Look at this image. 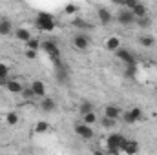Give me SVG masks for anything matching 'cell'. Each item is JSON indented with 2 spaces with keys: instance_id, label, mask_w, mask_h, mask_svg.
<instances>
[{
  "instance_id": "cell-3",
  "label": "cell",
  "mask_w": 157,
  "mask_h": 155,
  "mask_svg": "<svg viewBox=\"0 0 157 155\" xmlns=\"http://www.w3.org/2000/svg\"><path fill=\"white\" fill-rule=\"evenodd\" d=\"M42 47H44V51L48 53V57L51 59V62H53L57 68H62V62H60V51H59L57 44L51 42V40H46V42H42Z\"/></svg>"
},
{
  "instance_id": "cell-17",
  "label": "cell",
  "mask_w": 157,
  "mask_h": 155,
  "mask_svg": "<svg viewBox=\"0 0 157 155\" xmlns=\"http://www.w3.org/2000/svg\"><path fill=\"white\" fill-rule=\"evenodd\" d=\"M15 37L20 40V42H24V44H26L28 40L31 39V33H29V29H26V28H18V29L15 31Z\"/></svg>"
},
{
  "instance_id": "cell-26",
  "label": "cell",
  "mask_w": 157,
  "mask_h": 155,
  "mask_svg": "<svg viewBox=\"0 0 157 155\" xmlns=\"http://www.w3.org/2000/svg\"><path fill=\"white\" fill-rule=\"evenodd\" d=\"M20 95H22V97H24L26 100H33V99H35V93L31 91V88H24Z\"/></svg>"
},
{
  "instance_id": "cell-5",
  "label": "cell",
  "mask_w": 157,
  "mask_h": 155,
  "mask_svg": "<svg viewBox=\"0 0 157 155\" xmlns=\"http://www.w3.org/2000/svg\"><path fill=\"white\" fill-rule=\"evenodd\" d=\"M122 120L126 124H135V122L143 120V110L141 108H132L130 112H124L122 113Z\"/></svg>"
},
{
  "instance_id": "cell-18",
  "label": "cell",
  "mask_w": 157,
  "mask_h": 155,
  "mask_svg": "<svg viewBox=\"0 0 157 155\" xmlns=\"http://www.w3.org/2000/svg\"><path fill=\"white\" fill-rule=\"evenodd\" d=\"M9 68H7V64H4V62H0V86H6V82L9 80Z\"/></svg>"
},
{
  "instance_id": "cell-32",
  "label": "cell",
  "mask_w": 157,
  "mask_h": 155,
  "mask_svg": "<svg viewBox=\"0 0 157 155\" xmlns=\"http://www.w3.org/2000/svg\"><path fill=\"white\" fill-rule=\"evenodd\" d=\"M26 57H28V59H35V57H37V51H29V49H28V51H26Z\"/></svg>"
},
{
  "instance_id": "cell-1",
  "label": "cell",
  "mask_w": 157,
  "mask_h": 155,
  "mask_svg": "<svg viewBox=\"0 0 157 155\" xmlns=\"http://www.w3.org/2000/svg\"><path fill=\"white\" fill-rule=\"evenodd\" d=\"M126 141H128V139H126L124 135H121V133H112V135H108V137H106V152H110V153H113V155H121L124 144H126Z\"/></svg>"
},
{
  "instance_id": "cell-29",
  "label": "cell",
  "mask_w": 157,
  "mask_h": 155,
  "mask_svg": "<svg viewBox=\"0 0 157 155\" xmlns=\"http://www.w3.org/2000/svg\"><path fill=\"white\" fill-rule=\"evenodd\" d=\"M78 7L75 6V4H68L66 7H64V13H68V15H73V13H77Z\"/></svg>"
},
{
  "instance_id": "cell-30",
  "label": "cell",
  "mask_w": 157,
  "mask_h": 155,
  "mask_svg": "<svg viewBox=\"0 0 157 155\" xmlns=\"http://www.w3.org/2000/svg\"><path fill=\"white\" fill-rule=\"evenodd\" d=\"M135 22H137V24H139L141 28H146V26H150V24H152V20H150L148 17H144V18H137Z\"/></svg>"
},
{
  "instance_id": "cell-8",
  "label": "cell",
  "mask_w": 157,
  "mask_h": 155,
  "mask_svg": "<svg viewBox=\"0 0 157 155\" xmlns=\"http://www.w3.org/2000/svg\"><path fill=\"white\" fill-rule=\"evenodd\" d=\"M55 108H57L55 99H51V97H44V99H42V102H40V110H42L44 113H51V112H55Z\"/></svg>"
},
{
  "instance_id": "cell-14",
  "label": "cell",
  "mask_w": 157,
  "mask_h": 155,
  "mask_svg": "<svg viewBox=\"0 0 157 155\" xmlns=\"http://www.w3.org/2000/svg\"><path fill=\"white\" fill-rule=\"evenodd\" d=\"M130 11L133 13V17H135V18H144V17H148L146 6H144V4H141V2H137V4L130 9Z\"/></svg>"
},
{
  "instance_id": "cell-27",
  "label": "cell",
  "mask_w": 157,
  "mask_h": 155,
  "mask_svg": "<svg viewBox=\"0 0 157 155\" xmlns=\"http://www.w3.org/2000/svg\"><path fill=\"white\" fill-rule=\"evenodd\" d=\"M101 124H102V128H113L115 126V120H112V119H108V117H102V120H101Z\"/></svg>"
},
{
  "instance_id": "cell-7",
  "label": "cell",
  "mask_w": 157,
  "mask_h": 155,
  "mask_svg": "<svg viewBox=\"0 0 157 155\" xmlns=\"http://www.w3.org/2000/svg\"><path fill=\"white\" fill-rule=\"evenodd\" d=\"M117 20L122 24V26H132V24H135V17H133V13L132 11H128V9H122V11H119L117 15Z\"/></svg>"
},
{
  "instance_id": "cell-2",
  "label": "cell",
  "mask_w": 157,
  "mask_h": 155,
  "mask_svg": "<svg viewBox=\"0 0 157 155\" xmlns=\"http://www.w3.org/2000/svg\"><path fill=\"white\" fill-rule=\"evenodd\" d=\"M35 26L39 28L40 31H53L55 29V26H57V22H55V18H53V15H49V13H40L39 17L35 18Z\"/></svg>"
},
{
  "instance_id": "cell-13",
  "label": "cell",
  "mask_w": 157,
  "mask_h": 155,
  "mask_svg": "<svg viewBox=\"0 0 157 155\" xmlns=\"http://www.w3.org/2000/svg\"><path fill=\"white\" fill-rule=\"evenodd\" d=\"M124 155H137L139 153V142L137 141H126L124 148H122Z\"/></svg>"
},
{
  "instance_id": "cell-11",
  "label": "cell",
  "mask_w": 157,
  "mask_h": 155,
  "mask_svg": "<svg viewBox=\"0 0 157 155\" xmlns=\"http://www.w3.org/2000/svg\"><path fill=\"white\" fill-rule=\"evenodd\" d=\"M6 89H7L9 93H13V95H20L22 89H24V86H22V82H18V80H7V82H6Z\"/></svg>"
},
{
  "instance_id": "cell-10",
  "label": "cell",
  "mask_w": 157,
  "mask_h": 155,
  "mask_svg": "<svg viewBox=\"0 0 157 155\" xmlns=\"http://www.w3.org/2000/svg\"><path fill=\"white\" fill-rule=\"evenodd\" d=\"M90 46V39L86 37V35H82V33H78L73 37V47L75 49H86Z\"/></svg>"
},
{
  "instance_id": "cell-9",
  "label": "cell",
  "mask_w": 157,
  "mask_h": 155,
  "mask_svg": "<svg viewBox=\"0 0 157 155\" xmlns=\"http://www.w3.org/2000/svg\"><path fill=\"white\" fill-rule=\"evenodd\" d=\"M29 88H31V91L35 93V97H42V99L46 97V84H44L42 80H33Z\"/></svg>"
},
{
  "instance_id": "cell-31",
  "label": "cell",
  "mask_w": 157,
  "mask_h": 155,
  "mask_svg": "<svg viewBox=\"0 0 157 155\" xmlns=\"http://www.w3.org/2000/svg\"><path fill=\"white\" fill-rule=\"evenodd\" d=\"M73 24L78 26V28H84V26H86V22H84V20H80V18H75V20H73Z\"/></svg>"
},
{
  "instance_id": "cell-28",
  "label": "cell",
  "mask_w": 157,
  "mask_h": 155,
  "mask_svg": "<svg viewBox=\"0 0 157 155\" xmlns=\"http://www.w3.org/2000/svg\"><path fill=\"white\" fill-rule=\"evenodd\" d=\"M135 73H137V66H126V71H124V75L128 78L135 77Z\"/></svg>"
},
{
  "instance_id": "cell-24",
  "label": "cell",
  "mask_w": 157,
  "mask_h": 155,
  "mask_svg": "<svg viewBox=\"0 0 157 155\" xmlns=\"http://www.w3.org/2000/svg\"><path fill=\"white\" fill-rule=\"evenodd\" d=\"M91 112H95L91 102H82V104H80V108H78V113H80V117L86 115V113H91Z\"/></svg>"
},
{
  "instance_id": "cell-21",
  "label": "cell",
  "mask_w": 157,
  "mask_h": 155,
  "mask_svg": "<svg viewBox=\"0 0 157 155\" xmlns=\"http://www.w3.org/2000/svg\"><path fill=\"white\" fill-rule=\"evenodd\" d=\"M11 22L7 20V18H2L0 20V35H9L11 33Z\"/></svg>"
},
{
  "instance_id": "cell-12",
  "label": "cell",
  "mask_w": 157,
  "mask_h": 155,
  "mask_svg": "<svg viewBox=\"0 0 157 155\" xmlns=\"http://www.w3.org/2000/svg\"><path fill=\"white\" fill-rule=\"evenodd\" d=\"M104 117H108V119H112V120L117 122L119 119L122 117V112L119 110L117 106H106V108H104Z\"/></svg>"
},
{
  "instance_id": "cell-19",
  "label": "cell",
  "mask_w": 157,
  "mask_h": 155,
  "mask_svg": "<svg viewBox=\"0 0 157 155\" xmlns=\"http://www.w3.org/2000/svg\"><path fill=\"white\" fill-rule=\"evenodd\" d=\"M51 130V126H49V122H46V120H39L37 124H35V133H48Z\"/></svg>"
},
{
  "instance_id": "cell-4",
  "label": "cell",
  "mask_w": 157,
  "mask_h": 155,
  "mask_svg": "<svg viewBox=\"0 0 157 155\" xmlns=\"http://www.w3.org/2000/svg\"><path fill=\"white\" fill-rule=\"evenodd\" d=\"M115 57H117L122 64H126V66H137L135 55L130 49H126V47H119L117 51H115Z\"/></svg>"
},
{
  "instance_id": "cell-20",
  "label": "cell",
  "mask_w": 157,
  "mask_h": 155,
  "mask_svg": "<svg viewBox=\"0 0 157 155\" xmlns=\"http://www.w3.org/2000/svg\"><path fill=\"white\" fill-rule=\"evenodd\" d=\"M139 44H141L143 47H152V46L155 44V39H154L152 35H143V37H139Z\"/></svg>"
},
{
  "instance_id": "cell-23",
  "label": "cell",
  "mask_w": 157,
  "mask_h": 155,
  "mask_svg": "<svg viewBox=\"0 0 157 155\" xmlns=\"http://www.w3.org/2000/svg\"><path fill=\"white\" fill-rule=\"evenodd\" d=\"M26 47H28L29 51H37L39 47H42V42H40L39 39H33V37H31V39L26 42Z\"/></svg>"
},
{
  "instance_id": "cell-25",
  "label": "cell",
  "mask_w": 157,
  "mask_h": 155,
  "mask_svg": "<svg viewBox=\"0 0 157 155\" xmlns=\"http://www.w3.org/2000/svg\"><path fill=\"white\" fill-rule=\"evenodd\" d=\"M82 122H84V124H88V126L95 124V122H97V113H95V112H91V113L82 115Z\"/></svg>"
},
{
  "instance_id": "cell-16",
  "label": "cell",
  "mask_w": 157,
  "mask_h": 155,
  "mask_svg": "<svg viewBox=\"0 0 157 155\" xmlns=\"http://www.w3.org/2000/svg\"><path fill=\"white\" fill-rule=\"evenodd\" d=\"M97 13H99L97 17H99V20H101V24H102V26H108V24L112 22V18H113V17H112V13H110L106 7H101Z\"/></svg>"
},
{
  "instance_id": "cell-22",
  "label": "cell",
  "mask_w": 157,
  "mask_h": 155,
  "mask_svg": "<svg viewBox=\"0 0 157 155\" xmlns=\"http://www.w3.org/2000/svg\"><path fill=\"white\" fill-rule=\"evenodd\" d=\"M18 120H20V117H18L17 112H9V113H6V122H7L9 126H17Z\"/></svg>"
},
{
  "instance_id": "cell-15",
  "label": "cell",
  "mask_w": 157,
  "mask_h": 155,
  "mask_svg": "<svg viewBox=\"0 0 157 155\" xmlns=\"http://www.w3.org/2000/svg\"><path fill=\"white\" fill-rule=\"evenodd\" d=\"M121 44H122V42H121L119 37H108L106 42H104V46H106V49H108V51H117L119 47H122Z\"/></svg>"
},
{
  "instance_id": "cell-6",
  "label": "cell",
  "mask_w": 157,
  "mask_h": 155,
  "mask_svg": "<svg viewBox=\"0 0 157 155\" xmlns=\"http://www.w3.org/2000/svg\"><path fill=\"white\" fill-rule=\"evenodd\" d=\"M75 133H77L80 139H84V141H90V139H93V128L91 126H88V124H84V122H80V124H75Z\"/></svg>"
},
{
  "instance_id": "cell-33",
  "label": "cell",
  "mask_w": 157,
  "mask_h": 155,
  "mask_svg": "<svg viewBox=\"0 0 157 155\" xmlns=\"http://www.w3.org/2000/svg\"><path fill=\"white\" fill-rule=\"evenodd\" d=\"M102 155H113V153H110V152H104V153H102Z\"/></svg>"
}]
</instances>
